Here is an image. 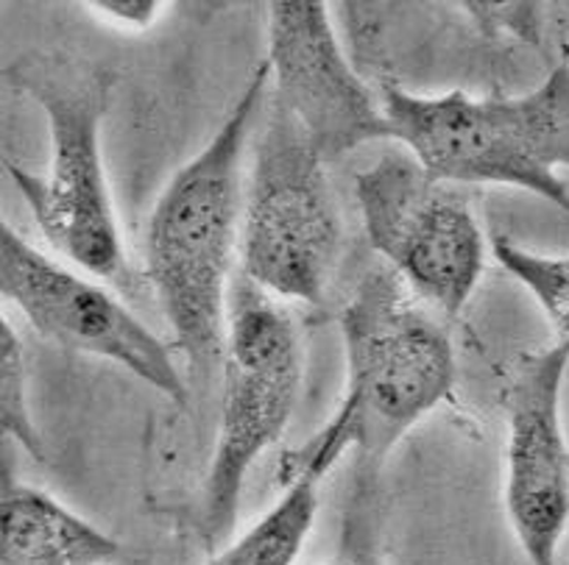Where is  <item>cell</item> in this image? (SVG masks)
I'll return each instance as SVG.
<instances>
[{"label":"cell","instance_id":"obj_1","mask_svg":"<svg viewBox=\"0 0 569 565\" xmlns=\"http://www.w3.org/2000/svg\"><path fill=\"white\" fill-rule=\"evenodd\" d=\"M271 84L257 64L216 134L162 186L146 226V273L173 343L199 376L223 360L234 256H240L243 153Z\"/></svg>","mask_w":569,"mask_h":565},{"label":"cell","instance_id":"obj_5","mask_svg":"<svg viewBox=\"0 0 569 565\" xmlns=\"http://www.w3.org/2000/svg\"><path fill=\"white\" fill-rule=\"evenodd\" d=\"M302 376V340L293 315L238 273L229 295L218 437L201 491L199 526L212 552L232 541L249 471L291 426Z\"/></svg>","mask_w":569,"mask_h":565},{"label":"cell","instance_id":"obj_14","mask_svg":"<svg viewBox=\"0 0 569 565\" xmlns=\"http://www.w3.org/2000/svg\"><path fill=\"white\" fill-rule=\"evenodd\" d=\"M0 430L37 460H46L40 430L29 407V365L12 323H0Z\"/></svg>","mask_w":569,"mask_h":565},{"label":"cell","instance_id":"obj_6","mask_svg":"<svg viewBox=\"0 0 569 565\" xmlns=\"http://www.w3.org/2000/svg\"><path fill=\"white\" fill-rule=\"evenodd\" d=\"M240 212V276L277 301L321 304L341 260V218L325 157L273 95Z\"/></svg>","mask_w":569,"mask_h":565},{"label":"cell","instance_id":"obj_8","mask_svg":"<svg viewBox=\"0 0 569 565\" xmlns=\"http://www.w3.org/2000/svg\"><path fill=\"white\" fill-rule=\"evenodd\" d=\"M0 295L59 349L98 356L184 407L188 385L171 349L90 273L64 268L0 223Z\"/></svg>","mask_w":569,"mask_h":565},{"label":"cell","instance_id":"obj_9","mask_svg":"<svg viewBox=\"0 0 569 565\" xmlns=\"http://www.w3.org/2000/svg\"><path fill=\"white\" fill-rule=\"evenodd\" d=\"M569 345L558 340L519 356L506 398L508 524L528 565H558L569 529V437L563 432V382Z\"/></svg>","mask_w":569,"mask_h":565},{"label":"cell","instance_id":"obj_10","mask_svg":"<svg viewBox=\"0 0 569 565\" xmlns=\"http://www.w3.org/2000/svg\"><path fill=\"white\" fill-rule=\"evenodd\" d=\"M273 98L293 114L325 162L391 140L382 101L343 53L330 9L319 0L268 7Z\"/></svg>","mask_w":569,"mask_h":565},{"label":"cell","instance_id":"obj_11","mask_svg":"<svg viewBox=\"0 0 569 565\" xmlns=\"http://www.w3.org/2000/svg\"><path fill=\"white\" fill-rule=\"evenodd\" d=\"M120 546L59 498L3 471L0 565H112Z\"/></svg>","mask_w":569,"mask_h":565},{"label":"cell","instance_id":"obj_3","mask_svg":"<svg viewBox=\"0 0 569 565\" xmlns=\"http://www.w3.org/2000/svg\"><path fill=\"white\" fill-rule=\"evenodd\" d=\"M9 81L42 109L51 142L46 175L7 159L37 229L79 271L123 284L129 265L101 148L114 73L73 53L31 51L9 68Z\"/></svg>","mask_w":569,"mask_h":565},{"label":"cell","instance_id":"obj_7","mask_svg":"<svg viewBox=\"0 0 569 565\" xmlns=\"http://www.w3.org/2000/svg\"><path fill=\"white\" fill-rule=\"evenodd\" d=\"M355 199L388 271L436 315H461L486 268L483 226L467 195L427 175L399 145L355 175Z\"/></svg>","mask_w":569,"mask_h":565},{"label":"cell","instance_id":"obj_16","mask_svg":"<svg viewBox=\"0 0 569 565\" xmlns=\"http://www.w3.org/2000/svg\"><path fill=\"white\" fill-rule=\"evenodd\" d=\"M103 20L120 26V29H137L146 31L162 12V3H154V0H137V3H90Z\"/></svg>","mask_w":569,"mask_h":565},{"label":"cell","instance_id":"obj_2","mask_svg":"<svg viewBox=\"0 0 569 565\" xmlns=\"http://www.w3.org/2000/svg\"><path fill=\"white\" fill-rule=\"evenodd\" d=\"M347 391L308 441L336 463L355 454V474L380 476L388 454L416 424L450 402L458 380L450 332L386 265L360 276L341 312Z\"/></svg>","mask_w":569,"mask_h":565},{"label":"cell","instance_id":"obj_15","mask_svg":"<svg viewBox=\"0 0 569 565\" xmlns=\"http://www.w3.org/2000/svg\"><path fill=\"white\" fill-rule=\"evenodd\" d=\"M377 480L380 476L355 474L352 498H349V507L343 513L341 546L327 565H382Z\"/></svg>","mask_w":569,"mask_h":565},{"label":"cell","instance_id":"obj_12","mask_svg":"<svg viewBox=\"0 0 569 565\" xmlns=\"http://www.w3.org/2000/svg\"><path fill=\"white\" fill-rule=\"evenodd\" d=\"M284 491L260 521L212 552L204 565H293L319 515L321 482L330 471L313 463L279 468Z\"/></svg>","mask_w":569,"mask_h":565},{"label":"cell","instance_id":"obj_4","mask_svg":"<svg viewBox=\"0 0 569 565\" xmlns=\"http://www.w3.org/2000/svg\"><path fill=\"white\" fill-rule=\"evenodd\" d=\"M391 140L445 184L525 190L569 215V68L513 98H475L456 90L416 95L397 84L380 92Z\"/></svg>","mask_w":569,"mask_h":565},{"label":"cell","instance_id":"obj_13","mask_svg":"<svg viewBox=\"0 0 569 565\" xmlns=\"http://www.w3.org/2000/svg\"><path fill=\"white\" fill-rule=\"evenodd\" d=\"M491 256L533 295L561 343L569 345V256L525 249L506 234H491Z\"/></svg>","mask_w":569,"mask_h":565}]
</instances>
